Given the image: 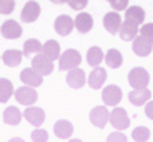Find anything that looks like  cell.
Here are the masks:
<instances>
[{
  "label": "cell",
  "mask_w": 153,
  "mask_h": 142,
  "mask_svg": "<svg viewBox=\"0 0 153 142\" xmlns=\"http://www.w3.org/2000/svg\"><path fill=\"white\" fill-rule=\"evenodd\" d=\"M81 63V55L76 49H68L58 58V69L60 70H71L74 67H78Z\"/></svg>",
  "instance_id": "6da1fadb"
},
{
  "label": "cell",
  "mask_w": 153,
  "mask_h": 142,
  "mask_svg": "<svg viewBox=\"0 0 153 142\" xmlns=\"http://www.w3.org/2000/svg\"><path fill=\"white\" fill-rule=\"evenodd\" d=\"M150 83V75L144 67H133L129 72V84L132 89H143Z\"/></svg>",
  "instance_id": "7a4b0ae2"
},
{
  "label": "cell",
  "mask_w": 153,
  "mask_h": 142,
  "mask_svg": "<svg viewBox=\"0 0 153 142\" xmlns=\"http://www.w3.org/2000/svg\"><path fill=\"white\" fill-rule=\"evenodd\" d=\"M14 96L17 99L19 104H23V106H32L35 104V101L38 98V93L35 92V89L31 87V86H23V87H19L17 90H14Z\"/></svg>",
  "instance_id": "3957f363"
},
{
  "label": "cell",
  "mask_w": 153,
  "mask_h": 142,
  "mask_svg": "<svg viewBox=\"0 0 153 142\" xmlns=\"http://www.w3.org/2000/svg\"><path fill=\"white\" fill-rule=\"evenodd\" d=\"M109 121L117 130H124V128L130 125V118L123 107H115L109 116Z\"/></svg>",
  "instance_id": "277c9868"
},
{
  "label": "cell",
  "mask_w": 153,
  "mask_h": 142,
  "mask_svg": "<svg viewBox=\"0 0 153 142\" xmlns=\"http://www.w3.org/2000/svg\"><path fill=\"white\" fill-rule=\"evenodd\" d=\"M32 69H35L38 73H42L43 76L49 75V73H52V70H54V61L49 60L42 52H38V54H35L32 57Z\"/></svg>",
  "instance_id": "5b68a950"
},
{
  "label": "cell",
  "mask_w": 153,
  "mask_h": 142,
  "mask_svg": "<svg viewBox=\"0 0 153 142\" xmlns=\"http://www.w3.org/2000/svg\"><path fill=\"white\" fill-rule=\"evenodd\" d=\"M132 49H133V52L138 57H147L152 52V49H153V41L150 40V38H147V37L139 34V35H136L133 38Z\"/></svg>",
  "instance_id": "8992f818"
},
{
  "label": "cell",
  "mask_w": 153,
  "mask_h": 142,
  "mask_svg": "<svg viewBox=\"0 0 153 142\" xmlns=\"http://www.w3.org/2000/svg\"><path fill=\"white\" fill-rule=\"evenodd\" d=\"M101 98H103V102H104L106 106L115 107L117 104H120V101L123 98V90L118 86L110 84V86L104 87L103 93H101Z\"/></svg>",
  "instance_id": "52a82bcc"
},
{
  "label": "cell",
  "mask_w": 153,
  "mask_h": 142,
  "mask_svg": "<svg viewBox=\"0 0 153 142\" xmlns=\"http://www.w3.org/2000/svg\"><path fill=\"white\" fill-rule=\"evenodd\" d=\"M109 110L106 106H97L92 109L91 115H89V118H91V122L97 127V128H104L106 124L109 122Z\"/></svg>",
  "instance_id": "ba28073f"
},
{
  "label": "cell",
  "mask_w": 153,
  "mask_h": 142,
  "mask_svg": "<svg viewBox=\"0 0 153 142\" xmlns=\"http://www.w3.org/2000/svg\"><path fill=\"white\" fill-rule=\"evenodd\" d=\"M23 118L29 124H32L34 127H40L46 119V115H45L43 109H40V107H34V106L29 107L28 106V109L23 112Z\"/></svg>",
  "instance_id": "9c48e42d"
},
{
  "label": "cell",
  "mask_w": 153,
  "mask_h": 142,
  "mask_svg": "<svg viewBox=\"0 0 153 142\" xmlns=\"http://www.w3.org/2000/svg\"><path fill=\"white\" fill-rule=\"evenodd\" d=\"M54 28H55V32L61 37H66L72 32V29L75 28V24H74V20L66 16V14H61L55 18V23H54Z\"/></svg>",
  "instance_id": "30bf717a"
},
{
  "label": "cell",
  "mask_w": 153,
  "mask_h": 142,
  "mask_svg": "<svg viewBox=\"0 0 153 142\" xmlns=\"http://www.w3.org/2000/svg\"><path fill=\"white\" fill-rule=\"evenodd\" d=\"M0 32H2V35L5 38H8V40H16V38L22 37L23 29L16 20H6L2 24V28H0Z\"/></svg>",
  "instance_id": "8fae6325"
},
{
  "label": "cell",
  "mask_w": 153,
  "mask_h": 142,
  "mask_svg": "<svg viewBox=\"0 0 153 142\" xmlns=\"http://www.w3.org/2000/svg\"><path fill=\"white\" fill-rule=\"evenodd\" d=\"M86 81H87V80H86V73H84L83 69L74 67V69H71V70L68 72L66 83H68L69 87H72V89H80V87H83V86L86 84Z\"/></svg>",
  "instance_id": "7c38bea8"
},
{
  "label": "cell",
  "mask_w": 153,
  "mask_h": 142,
  "mask_svg": "<svg viewBox=\"0 0 153 142\" xmlns=\"http://www.w3.org/2000/svg\"><path fill=\"white\" fill-rule=\"evenodd\" d=\"M40 5H38L35 0H29V2L25 5L23 11H22V20L25 23H32L38 18L40 16Z\"/></svg>",
  "instance_id": "4fadbf2b"
},
{
  "label": "cell",
  "mask_w": 153,
  "mask_h": 142,
  "mask_svg": "<svg viewBox=\"0 0 153 142\" xmlns=\"http://www.w3.org/2000/svg\"><path fill=\"white\" fill-rule=\"evenodd\" d=\"M121 17H120V14L117 11H113V12H107V14L104 16V18H103V24H104V28H106V31L109 32V34H112V35H115L118 31H120V28H121Z\"/></svg>",
  "instance_id": "5bb4252c"
},
{
  "label": "cell",
  "mask_w": 153,
  "mask_h": 142,
  "mask_svg": "<svg viewBox=\"0 0 153 142\" xmlns=\"http://www.w3.org/2000/svg\"><path fill=\"white\" fill-rule=\"evenodd\" d=\"M20 80L26 84V86H31V87H38L42 86L43 83V75L38 73L35 69H23L22 73H20Z\"/></svg>",
  "instance_id": "9a60e30c"
},
{
  "label": "cell",
  "mask_w": 153,
  "mask_h": 142,
  "mask_svg": "<svg viewBox=\"0 0 153 142\" xmlns=\"http://www.w3.org/2000/svg\"><path fill=\"white\" fill-rule=\"evenodd\" d=\"M106 78H107L106 69L97 66V67L91 72V75H89L87 84L91 86L92 89H101V87H103V84H104V81H106Z\"/></svg>",
  "instance_id": "2e32d148"
},
{
  "label": "cell",
  "mask_w": 153,
  "mask_h": 142,
  "mask_svg": "<svg viewBox=\"0 0 153 142\" xmlns=\"http://www.w3.org/2000/svg\"><path fill=\"white\" fill-rule=\"evenodd\" d=\"M74 24H75V28L78 29V32L86 34V32H89V31L92 29V26H94V18H92L91 14H87V12H80V14L75 17Z\"/></svg>",
  "instance_id": "e0dca14e"
},
{
  "label": "cell",
  "mask_w": 153,
  "mask_h": 142,
  "mask_svg": "<svg viewBox=\"0 0 153 142\" xmlns=\"http://www.w3.org/2000/svg\"><path fill=\"white\" fill-rule=\"evenodd\" d=\"M118 32H120V37L124 41H133V38L139 34V28H138V24L126 20V21L121 23V28H120Z\"/></svg>",
  "instance_id": "ac0fdd59"
},
{
  "label": "cell",
  "mask_w": 153,
  "mask_h": 142,
  "mask_svg": "<svg viewBox=\"0 0 153 142\" xmlns=\"http://www.w3.org/2000/svg\"><path fill=\"white\" fill-rule=\"evenodd\" d=\"M150 96H152V92L147 87L133 89L132 92L129 93V101L132 102L133 106H144L146 102L150 99Z\"/></svg>",
  "instance_id": "d6986e66"
},
{
  "label": "cell",
  "mask_w": 153,
  "mask_h": 142,
  "mask_svg": "<svg viewBox=\"0 0 153 142\" xmlns=\"http://www.w3.org/2000/svg\"><path fill=\"white\" fill-rule=\"evenodd\" d=\"M54 133L60 139H69L74 133V125L66 119H60L54 125Z\"/></svg>",
  "instance_id": "ffe728a7"
},
{
  "label": "cell",
  "mask_w": 153,
  "mask_h": 142,
  "mask_svg": "<svg viewBox=\"0 0 153 142\" xmlns=\"http://www.w3.org/2000/svg\"><path fill=\"white\" fill-rule=\"evenodd\" d=\"M146 18V12L141 6H130L126 8V20H129L135 24H143Z\"/></svg>",
  "instance_id": "44dd1931"
},
{
  "label": "cell",
  "mask_w": 153,
  "mask_h": 142,
  "mask_svg": "<svg viewBox=\"0 0 153 142\" xmlns=\"http://www.w3.org/2000/svg\"><path fill=\"white\" fill-rule=\"evenodd\" d=\"M22 118H23V113L17 107H14V106L6 107L5 112H3V121L8 125H19Z\"/></svg>",
  "instance_id": "7402d4cb"
},
{
  "label": "cell",
  "mask_w": 153,
  "mask_h": 142,
  "mask_svg": "<svg viewBox=\"0 0 153 142\" xmlns=\"http://www.w3.org/2000/svg\"><path fill=\"white\" fill-rule=\"evenodd\" d=\"M22 58H23V52H20V50H17V49H8L2 55V60L8 67L19 66V64L22 63Z\"/></svg>",
  "instance_id": "603a6c76"
},
{
  "label": "cell",
  "mask_w": 153,
  "mask_h": 142,
  "mask_svg": "<svg viewBox=\"0 0 153 142\" xmlns=\"http://www.w3.org/2000/svg\"><path fill=\"white\" fill-rule=\"evenodd\" d=\"M42 54L46 55L49 60H58L60 58V43L55 40H48L43 46H42Z\"/></svg>",
  "instance_id": "cb8c5ba5"
},
{
  "label": "cell",
  "mask_w": 153,
  "mask_h": 142,
  "mask_svg": "<svg viewBox=\"0 0 153 142\" xmlns=\"http://www.w3.org/2000/svg\"><path fill=\"white\" fill-rule=\"evenodd\" d=\"M103 58H104V54H103V50H101V47L92 46L91 49L87 50L86 60H87V63H89V66H92V67L100 66V63L103 61Z\"/></svg>",
  "instance_id": "d4e9b609"
},
{
  "label": "cell",
  "mask_w": 153,
  "mask_h": 142,
  "mask_svg": "<svg viewBox=\"0 0 153 142\" xmlns=\"http://www.w3.org/2000/svg\"><path fill=\"white\" fill-rule=\"evenodd\" d=\"M42 43L37 40V38H29V40L25 41V46H23V55L28 57V58H32L35 54L42 52Z\"/></svg>",
  "instance_id": "484cf974"
},
{
  "label": "cell",
  "mask_w": 153,
  "mask_h": 142,
  "mask_svg": "<svg viewBox=\"0 0 153 142\" xmlns=\"http://www.w3.org/2000/svg\"><path fill=\"white\" fill-rule=\"evenodd\" d=\"M106 64L110 69H118L123 64V55L118 49H109L106 54Z\"/></svg>",
  "instance_id": "4316f807"
},
{
  "label": "cell",
  "mask_w": 153,
  "mask_h": 142,
  "mask_svg": "<svg viewBox=\"0 0 153 142\" xmlns=\"http://www.w3.org/2000/svg\"><path fill=\"white\" fill-rule=\"evenodd\" d=\"M14 95V86L6 78H0V102H8Z\"/></svg>",
  "instance_id": "83f0119b"
},
{
  "label": "cell",
  "mask_w": 153,
  "mask_h": 142,
  "mask_svg": "<svg viewBox=\"0 0 153 142\" xmlns=\"http://www.w3.org/2000/svg\"><path fill=\"white\" fill-rule=\"evenodd\" d=\"M132 138L135 141H147L150 138V130H149L147 127H144V125H139V127H136L135 130H133Z\"/></svg>",
  "instance_id": "f1b7e54d"
},
{
  "label": "cell",
  "mask_w": 153,
  "mask_h": 142,
  "mask_svg": "<svg viewBox=\"0 0 153 142\" xmlns=\"http://www.w3.org/2000/svg\"><path fill=\"white\" fill-rule=\"evenodd\" d=\"M16 8L14 0H0V14H11Z\"/></svg>",
  "instance_id": "f546056e"
},
{
  "label": "cell",
  "mask_w": 153,
  "mask_h": 142,
  "mask_svg": "<svg viewBox=\"0 0 153 142\" xmlns=\"http://www.w3.org/2000/svg\"><path fill=\"white\" fill-rule=\"evenodd\" d=\"M31 138H32V141H48L49 135H48L46 130H43V128H35L31 135Z\"/></svg>",
  "instance_id": "4dcf8cb0"
},
{
  "label": "cell",
  "mask_w": 153,
  "mask_h": 142,
  "mask_svg": "<svg viewBox=\"0 0 153 142\" xmlns=\"http://www.w3.org/2000/svg\"><path fill=\"white\" fill-rule=\"evenodd\" d=\"M139 34L150 38V40L153 41V23H146L141 26V29H139Z\"/></svg>",
  "instance_id": "1f68e13d"
},
{
  "label": "cell",
  "mask_w": 153,
  "mask_h": 142,
  "mask_svg": "<svg viewBox=\"0 0 153 142\" xmlns=\"http://www.w3.org/2000/svg\"><path fill=\"white\" fill-rule=\"evenodd\" d=\"M68 3H69V6H71L72 9L81 11V9H84V8L87 6L89 0H68Z\"/></svg>",
  "instance_id": "d6a6232c"
},
{
  "label": "cell",
  "mask_w": 153,
  "mask_h": 142,
  "mask_svg": "<svg viewBox=\"0 0 153 142\" xmlns=\"http://www.w3.org/2000/svg\"><path fill=\"white\" fill-rule=\"evenodd\" d=\"M129 5V0H110V6L115 11H124Z\"/></svg>",
  "instance_id": "836d02e7"
},
{
  "label": "cell",
  "mask_w": 153,
  "mask_h": 142,
  "mask_svg": "<svg viewBox=\"0 0 153 142\" xmlns=\"http://www.w3.org/2000/svg\"><path fill=\"white\" fill-rule=\"evenodd\" d=\"M107 141H127V138H126V135L121 133V132H115V133L109 135Z\"/></svg>",
  "instance_id": "e575fe53"
},
{
  "label": "cell",
  "mask_w": 153,
  "mask_h": 142,
  "mask_svg": "<svg viewBox=\"0 0 153 142\" xmlns=\"http://www.w3.org/2000/svg\"><path fill=\"white\" fill-rule=\"evenodd\" d=\"M146 116L153 121V101H149L146 104Z\"/></svg>",
  "instance_id": "d590c367"
},
{
  "label": "cell",
  "mask_w": 153,
  "mask_h": 142,
  "mask_svg": "<svg viewBox=\"0 0 153 142\" xmlns=\"http://www.w3.org/2000/svg\"><path fill=\"white\" fill-rule=\"evenodd\" d=\"M51 2L55 5H63V3H68V0H51Z\"/></svg>",
  "instance_id": "8d00e7d4"
},
{
  "label": "cell",
  "mask_w": 153,
  "mask_h": 142,
  "mask_svg": "<svg viewBox=\"0 0 153 142\" xmlns=\"http://www.w3.org/2000/svg\"><path fill=\"white\" fill-rule=\"evenodd\" d=\"M107 2H110V0H107Z\"/></svg>",
  "instance_id": "74e56055"
}]
</instances>
